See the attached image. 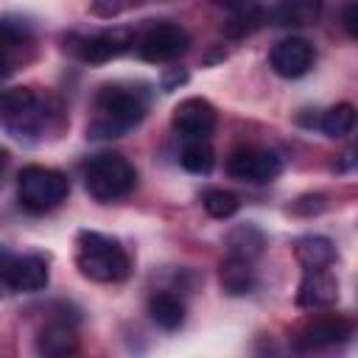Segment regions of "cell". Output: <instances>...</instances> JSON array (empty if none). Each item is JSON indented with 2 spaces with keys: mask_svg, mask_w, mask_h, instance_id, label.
Returning a JSON list of instances; mask_svg holds the SVG:
<instances>
[{
  "mask_svg": "<svg viewBox=\"0 0 358 358\" xmlns=\"http://www.w3.org/2000/svg\"><path fill=\"white\" fill-rule=\"evenodd\" d=\"M148 109V98L143 90L106 84L95 95V117L87 126L90 140H115L134 129Z\"/></svg>",
  "mask_w": 358,
  "mask_h": 358,
  "instance_id": "obj_1",
  "label": "cell"
},
{
  "mask_svg": "<svg viewBox=\"0 0 358 358\" xmlns=\"http://www.w3.org/2000/svg\"><path fill=\"white\" fill-rule=\"evenodd\" d=\"M76 266L92 282H120L129 277V255L115 238H106L92 229H81L76 238Z\"/></svg>",
  "mask_w": 358,
  "mask_h": 358,
  "instance_id": "obj_2",
  "label": "cell"
},
{
  "mask_svg": "<svg viewBox=\"0 0 358 358\" xmlns=\"http://www.w3.org/2000/svg\"><path fill=\"white\" fill-rule=\"evenodd\" d=\"M84 185L95 201L109 204V201H117L134 190L137 171L120 154H98L84 168Z\"/></svg>",
  "mask_w": 358,
  "mask_h": 358,
  "instance_id": "obj_3",
  "label": "cell"
},
{
  "mask_svg": "<svg viewBox=\"0 0 358 358\" xmlns=\"http://www.w3.org/2000/svg\"><path fill=\"white\" fill-rule=\"evenodd\" d=\"M70 193V182L62 171L28 165L17 176V199L28 213H48L59 207Z\"/></svg>",
  "mask_w": 358,
  "mask_h": 358,
  "instance_id": "obj_4",
  "label": "cell"
},
{
  "mask_svg": "<svg viewBox=\"0 0 358 358\" xmlns=\"http://www.w3.org/2000/svg\"><path fill=\"white\" fill-rule=\"evenodd\" d=\"M48 263L36 255L28 257H6L0 263V296H14V294H34L48 285Z\"/></svg>",
  "mask_w": 358,
  "mask_h": 358,
  "instance_id": "obj_5",
  "label": "cell"
},
{
  "mask_svg": "<svg viewBox=\"0 0 358 358\" xmlns=\"http://www.w3.org/2000/svg\"><path fill=\"white\" fill-rule=\"evenodd\" d=\"M227 171L232 179L252 182V185H266L282 173V159L268 151V148H255V145H241L229 154Z\"/></svg>",
  "mask_w": 358,
  "mask_h": 358,
  "instance_id": "obj_6",
  "label": "cell"
},
{
  "mask_svg": "<svg viewBox=\"0 0 358 358\" xmlns=\"http://www.w3.org/2000/svg\"><path fill=\"white\" fill-rule=\"evenodd\" d=\"M190 48V34L176 22H154L137 39V53L145 62H173Z\"/></svg>",
  "mask_w": 358,
  "mask_h": 358,
  "instance_id": "obj_7",
  "label": "cell"
},
{
  "mask_svg": "<svg viewBox=\"0 0 358 358\" xmlns=\"http://www.w3.org/2000/svg\"><path fill=\"white\" fill-rule=\"evenodd\" d=\"M129 45H134L129 28H109V31H101V34H92V36H76L70 50L81 62L103 64V62L117 59L120 53H126Z\"/></svg>",
  "mask_w": 358,
  "mask_h": 358,
  "instance_id": "obj_8",
  "label": "cell"
},
{
  "mask_svg": "<svg viewBox=\"0 0 358 358\" xmlns=\"http://www.w3.org/2000/svg\"><path fill=\"white\" fill-rule=\"evenodd\" d=\"M352 333V322L341 313H324V316H316L310 319L296 336V347L299 350H322V347H333L344 338H350Z\"/></svg>",
  "mask_w": 358,
  "mask_h": 358,
  "instance_id": "obj_9",
  "label": "cell"
},
{
  "mask_svg": "<svg viewBox=\"0 0 358 358\" xmlns=\"http://www.w3.org/2000/svg\"><path fill=\"white\" fill-rule=\"evenodd\" d=\"M215 106L207 98H185L173 109V129L182 137H207L215 129Z\"/></svg>",
  "mask_w": 358,
  "mask_h": 358,
  "instance_id": "obj_10",
  "label": "cell"
},
{
  "mask_svg": "<svg viewBox=\"0 0 358 358\" xmlns=\"http://www.w3.org/2000/svg\"><path fill=\"white\" fill-rule=\"evenodd\" d=\"M268 62H271V70L277 76L299 78L313 67V48H310V42H305L299 36H291V39H282L271 48Z\"/></svg>",
  "mask_w": 358,
  "mask_h": 358,
  "instance_id": "obj_11",
  "label": "cell"
},
{
  "mask_svg": "<svg viewBox=\"0 0 358 358\" xmlns=\"http://www.w3.org/2000/svg\"><path fill=\"white\" fill-rule=\"evenodd\" d=\"M338 299V280L327 268H308L299 288H296V305L299 308H327Z\"/></svg>",
  "mask_w": 358,
  "mask_h": 358,
  "instance_id": "obj_12",
  "label": "cell"
},
{
  "mask_svg": "<svg viewBox=\"0 0 358 358\" xmlns=\"http://www.w3.org/2000/svg\"><path fill=\"white\" fill-rule=\"evenodd\" d=\"M76 350H78V336H76V327L67 319L48 322L36 336V352L39 355L59 358V355H70Z\"/></svg>",
  "mask_w": 358,
  "mask_h": 358,
  "instance_id": "obj_13",
  "label": "cell"
},
{
  "mask_svg": "<svg viewBox=\"0 0 358 358\" xmlns=\"http://www.w3.org/2000/svg\"><path fill=\"white\" fill-rule=\"evenodd\" d=\"M227 257H235V260H246L252 263L255 257L263 255L266 249V235L260 227L255 224H238L227 232Z\"/></svg>",
  "mask_w": 358,
  "mask_h": 358,
  "instance_id": "obj_14",
  "label": "cell"
},
{
  "mask_svg": "<svg viewBox=\"0 0 358 358\" xmlns=\"http://www.w3.org/2000/svg\"><path fill=\"white\" fill-rule=\"evenodd\" d=\"M294 255H296V260L305 271L308 268H327L336 260V246L324 235H305V238L296 241Z\"/></svg>",
  "mask_w": 358,
  "mask_h": 358,
  "instance_id": "obj_15",
  "label": "cell"
},
{
  "mask_svg": "<svg viewBox=\"0 0 358 358\" xmlns=\"http://www.w3.org/2000/svg\"><path fill=\"white\" fill-rule=\"evenodd\" d=\"M148 316L154 319V324H159L162 330H176L185 322V302L176 294L159 291L148 299Z\"/></svg>",
  "mask_w": 358,
  "mask_h": 358,
  "instance_id": "obj_16",
  "label": "cell"
},
{
  "mask_svg": "<svg viewBox=\"0 0 358 358\" xmlns=\"http://www.w3.org/2000/svg\"><path fill=\"white\" fill-rule=\"evenodd\" d=\"M179 165L187 173L204 176L215 165V151H213L210 143H204V137H185V145L179 151Z\"/></svg>",
  "mask_w": 358,
  "mask_h": 358,
  "instance_id": "obj_17",
  "label": "cell"
},
{
  "mask_svg": "<svg viewBox=\"0 0 358 358\" xmlns=\"http://www.w3.org/2000/svg\"><path fill=\"white\" fill-rule=\"evenodd\" d=\"M322 0H277L271 20L277 25H308L319 17Z\"/></svg>",
  "mask_w": 358,
  "mask_h": 358,
  "instance_id": "obj_18",
  "label": "cell"
},
{
  "mask_svg": "<svg viewBox=\"0 0 358 358\" xmlns=\"http://www.w3.org/2000/svg\"><path fill=\"white\" fill-rule=\"evenodd\" d=\"M221 285H224V291L232 294V296H243V294H249V291L255 288L252 263L227 257L224 266H221Z\"/></svg>",
  "mask_w": 358,
  "mask_h": 358,
  "instance_id": "obj_19",
  "label": "cell"
},
{
  "mask_svg": "<svg viewBox=\"0 0 358 358\" xmlns=\"http://www.w3.org/2000/svg\"><path fill=\"white\" fill-rule=\"evenodd\" d=\"M316 126L327 134V137H347L355 126V106L352 103H336L327 112H322V117L316 120Z\"/></svg>",
  "mask_w": 358,
  "mask_h": 358,
  "instance_id": "obj_20",
  "label": "cell"
},
{
  "mask_svg": "<svg viewBox=\"0 0 358 358\" xmlns=\"http://www.w3.org/2000/svg\"><path fill=\"white\" fill-rule=\"evenodd\" d=\"M232 17L227 20V34L229 36H243V34H249V31H255L257 25H260V20H263V11H260V6L255 3V0H249V3H243L241 8H235V11H229Z\"/></svg>",
  "mask_w": 358,
  "mask_h": 358,
  "instance_id": "obj_21",
  "label": "cell"
},
{
  "mask_svg": "<svg viewBox=\"0 0 358 358\" xmlns=\"http://www.w3.org/2000/svg\"><path fill=\"white\" fill-rule=\"evenodd\" d=\"M201 204H204L207 215H213V218H232V215L238 213V207H241L238 196H235L232 190H224V187L207 190V193L201 196Z\"/></svg>",
  "mask_w": 358,
  "mask_h": 358,
  "instance_id": "obj_22",
  "label": "cell"
},
{
  "mask_svg": "<svg viewBox=\"0 0 358 358\" xmlns=\"http://www.w3.org/2000/svg\"><path fill=\"white\" fill-rule=\"evenodd\" d=\"M31 39V25L25 20H17V17H0V45L3 48H17V45H25Z\"/></svg>",
  "mask_w": 358,
  "mask_h": 358,
  "instance_id": "obj_23",
  "label": "cell"
},
{
  "mask_svg": "<svg viewBox=\"0 0 358 358\" xmlns=\"http://www.w3.org/2000/svg\"><path fill=\"white\" fill-rule=\"evenodd\" d=\"M324 196L322 193H305V196H299L294 204H291V213H296V215H316V213H322L324 210Z\"/></svg>",
  "mask_w": 358,
  "mask_h": 358,
  "instance_id": "obj_24",
  "label": "cell"
},
{
  "mask_svg": "<svg viewBox=\"0 0 358 358\" xmlns=\"http://www.w3.org/2000/svg\"><path fill=\"white\" fill-rule=\"evenodd\" d=\"M120 8H123L120 0H92L90 3V11L95 17H101V20H112L115 14H120Z\"/></svg>",
  "mask_w": 358,
  "mask_h": 358,
  "instance_id": "obj_25",
  "label": "cell"
},
{
  "mask_svg": "<svg viewBox=\"0 0 358 358\" xmlns=\"http://www.w3.org/2000/svg\"><path fill=\"white\" fill-rule=\"evenodd\" d=\"M185 81H187V70H185V67H168L165 76H162V90L171 92V90H176V87L185 84Z\"/></svg>",
  "mask_w": 358,
  "mask_h": 358,
  "instance_id": "obj_26",
  "label": "cell"
},
{
  "mask_svg": "<svg viewBox=\"0 0 358 358\" xmlns=\"http://www.w3.org/2000/svg\"><path fill=\"white\" fill-rule=\"evenodd\" d=\"M341 20H344L347 34H350V36H358V3H355V0H350V3L344 6Z\"/></svg>",
  "mask_w": 358,
  "mask_h": 358,
  "instance_id": "obj_27",
  "label": "cell"
},
{
  "mask_svg": "<svg viewBox=\"0 0 358 358\" xmlns=\"http://www.w3.org/2000/svg\"><path fill=\"white\" fill-rule=\"evenodd\" d=\"M11 70V59H8V48L0 45V76H6Z\"/></svg>",
  "mask_w": 358,
  "mask_h": 358,
  "instance_id": "obj_28",
  "label": "cell"
},
{
  "mask_svg": "<svg viewBox=\"0 0 358 358\" xmlns=\"http://www.w3.org/2000/svg\"><path fill=\"white\" fill-rule=\"evenodd\" d=\"M215 6H221V8H227V11H235V8H241L243 3H249V0H213Z\"/></svg>",
  "mask_w": 358,
  "mask_h": 358,
  "instance_id": "obj_29",
  "label": "cell"
},
{
  "mask_svg": "<svg viewBox=\"0 0 358 358\" xmlns=\"http://www.w3.org/2000/svg\"><path fill=\"white\" fill-rule=\"evenodd\" d=\"M6 159H8V154H6V148H0V171H3V165H6Z\"/></svg>",
  "mask_w": 358,
  "mask_h": 358,
  "instance_id": "obj_30",
  "label": "cell"
},
{
  "mask_svg": "<svg viewBox=\"0 0 358 358\" xmlns=\"http://www.w3.org/2000/svg\"><path fill=\"white\" fill-rule=\"evenodd\" d=\"M0 120H3V92H0Z\"/></svg>",
  "mask_w": 358,
  "mask_h": 358,
  "instance_id": "obj_31",
  "label": "cell"
}]
</instances>
